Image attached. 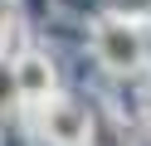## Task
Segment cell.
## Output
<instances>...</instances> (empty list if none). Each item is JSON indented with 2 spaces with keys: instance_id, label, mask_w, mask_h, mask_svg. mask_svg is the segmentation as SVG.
<instances>
[{
  "instance_id": "obj_1",
  "label": "cell",
  "mask_w": 151,
  "mask_h": 146,
  "mask_svg": "<svg viewBox=\"0 0 151 146\" xmlns=\"http://www.w3.org/2000/svg\"><path fill=\"white\" fill-rule=\"evenodd\" d=\"M102 58L112 68H132L141 58V39L132 34L127 24H102Z\"/></svg>"
},
{
  "instance_id": "obj_2",
  "label": "cell",
  "mask_w": 151,
  "mask_h": 146,
  "mask_svg": "<svg viewBox=\"0 0 151 146\" xmlns=\"http://www.w3.org/2000/svg\"><path fill=\"white\" fill-rule=\"evenodd\" d=\"M49 132L59 136V141H78V136L88 132V127H83V117H78V112H68V107H59V112L49 117Z\"/></svg>"
},
{
  "instance_id": "obj_3",
  "label": "cell",
  "mask_w": 151,
  "mask_h": 146,
  "mask_svg": "<svg viewBox=\"0 0 151 146\" xmlns=\"http://www.w3.org/2000/svg\"><path fill=\"white\" fill-rule=\"evenodd\" d=\"M20 88L24 93H49V68H44L39 58H24L20 63Z\"/></svg>"
}]
</instances>
